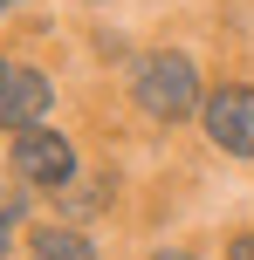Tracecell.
Here are the masks:
<instances>
[{"label":"cell","instance_id":"ba28073f","mask_svg":"<svg viewBox=\"0 0 254 260\" xmlns=\"http://www.w3.org/2000/svg\"><path fill=\"white\" fill-rule=\"evenodd\" d=\"M7 76H14V69H7V62H0V82H7Z\"/></svg>","mask_w":254,"mask_h":260},{"label":"cell","instance_id":"6da1fadb","mask_svg":"<svg viewBox=\"0 0 254 260\" xmlns=\"http://www.w3.org/2000/svg\"><path fill=\"white\" fill-rule=\"evenodd\" d=\"M131 89H137V103H145L151 117H165V123H179L186 110H200V76H192L186 55H145L137 76H131Z\"/></svg>","mask_w":254,"mask_h":260},{"label":"cell","instance_id":"8992f818","mask_svg":"<svg viewBox=\"0 0 254 260\" xmlns=\"http://www.w3.org/2000/svg\"><path fill=\"white\" fill-rule=\"evenodd\" d=\"M227 260H254V233H241V240H234V253Z\"/></svg>","mask_w":254,"mask_h":260},{"label":"cell","instance_id":"277c9868","mask_svg":"<svg viewBox=\"0 0 254 260\" xmlns=\"http://www.w3.org/2000/svg\"><path fill=\"white\" fill-rule=\"evenodd\" d=\"M55 89L48 76H35V69H14L7 82H0V130H35L41 117H48Z\"/></svg>","mask_w":254,"mask_h":260},{"label":"cell","instance_id":"7a4b0ae2","mask_svg":"<svg viewBox=\"0 0 254 260\" xmlns=\"http://www.w3.org/2000/svg\"><path fill=\"white\" fill-rule=\"evenodd\" d=\"M14 171L27 185H41V192H62L76 178V151H69L62 130H21L14 137Z\"/></svg>","mask_w":254,"mask_h":260},{"label":"cell","instance_id":"9c48e42d","mask_svg":"<svg viewBox=\"0 0 254 260\" xmlns=\"http://www.w3.org/2000/svg\"><path fill=\"white\" fill-rule=\"evenodd\" d=\"M0 7H14V0H0Z\"/></svg>","mask_w":254,"mask_h":260},{"label":"cell","instance_id":"3957f363","mask_svg":"<svg viewBox=\"0 0 254 260\" xmlns=\"http://www.w3.org/2000/svg\"><path fill=\"white\" fill-rule=\"evenodd\" d=\"M206 137L234 157H254V89H220L206 96Z\"/></svg>","mask_w":254,"mask_h":260},{"label":"cell","instance_id":"52a82bcc","mask_svg":"<svg viewBox=\"0 0 254 260\" xmlns=\"http://www.w3.org/2000/svg\"><path fill=\"white\" fill-rule=\"evenodd\" d=\"M158 260H192V253H158Z\"/></svg>","mask_w":254,"mask_h":260},{"label":"cell","instance_id":"5b68a950","mask_svg":"<svg viewBox=\"0 0 254 260\" xmlns=\"http://www.w3.org/2000/svg\"><path fill=\"white\" fill-rule=\"evenodd\" d=\"M35 260H96L90 240L69 233V226H48V233H35Z\"/></svg>","mask_w":254,"mask_h":260}]
</instances>
